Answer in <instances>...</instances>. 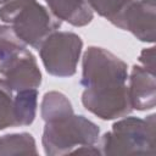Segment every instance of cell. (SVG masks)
Returning <instances> with one entry per match:
<instances>
[{
    "label": "cell",
    "instance_id": "cell-14",
    "mask_svg": "<svg viewBox=\"0 0 156 156\" xmlns=\"http://www.w3.org/2000/svg\"><path fill=\"white\" fill-rule=\"evenodd\" d=\"M12 89L5 79H0V130L15 127Z\"/></svg>",
    "mask_w": 156,
    "mask_h": 156
},
{
    "label": "cell",
    "instance_id": "cell-16",
    "mask_svg": "<svg viewBox=\"0 0 156 156\" xmlns=\"http://www.w3.org/2000/svg\"><path fill=\"white\" fill-rule=\"evenodd\" d=\"M139 61L143 63V67L155 72V48L151 46L149 49H144L139 56Z\"/></svg>",
    "mask_w": 156,
    "mask_h": 156
},
{
    "label": "cell",
    "instance_id": "cell-17",
    "mask_svg": "<svg viewBox=\"0 0 156 156\" xmlns=\"http://www.w3.org/2000/svg\"><path fill=\"white\" fill-rule=\"evenodd\" d=\"M5 1H6V0H0V5H1V4H4Z\"/></svg>",
    "mask_w": 156,
    "mask_h": 156
},
{
    "label": "cell",
    "instance_id": "cell-7",
    "mask_svg": "<svg viewBox=\"0 0 156 156\" xmlns=\"http://www.w3.org/2000/svg\"><path fill=\"white\" fill-rule=\"evenodd\" d=\"M0 73L13 91L37 89L41 83V73L37 60L27 48L1 66Z\"/></svg>",
    "mask_w": 156,
    "mask_h": 156
},
{
    "label": "cell",
    "instance_id": "cell-1",
    "mask_svg": "<svg viewBox=\"0 0 156 156\" xmlns=\"http://www.w3.org/2000/svg\"><path fill=\"white\" fill-rule=\"evenodd\" d=\"M127 63L106 49L89 46L83 56L80 84L84 107L101 119H115L130 113Z\"/></svg>",
    "mask_w": 156,
    "mask_h": 156
},
{
    "label": "cell",
    "instance_id": "cell-4",
    "mask_svg": "<svg viewBox=\"0 0 156 156\" xmlns=\"http://www.w3.org/2000/svg\"><path fill=\"white\" fill-rule=\"evenodd\" d=\"M155 115L146 118L126 117L112 126V130L99 139L102 155H155L156 121Z\"/></svg>",
    "mask_w": 156,
    "mask_h": 156
},
{
    "label": "cell",
    "instance_id": "cell-10",
    "mask_svg": "<svg viewBox=\"0 0 156 156\" xmlns=\"http://www.w3.org/2000/svg\"><path fill=\"white\" fill-rule=\"evenodd\" d=\"M37 105H38L37 89H23L16 91V95L13 96L15 127L32 124L35 118Z\"/></svg>",
    "mask_w": 156,
    "mask_h": 156
},
{
    "label": "cell",
    "instance_id": "cell-9",
    "mask_svg": "<svg viewBox=\"0 0 156 156\" xmlns=\"http://www.w3.org/2000/svg\"><path fill=\"white\" fill-rule=\"evenodd\" d=\"M45 2L55 17L76 27L87 26L94 17L87 0H45Z\"/></svg>",
    "mask_w": 156,
    "mask_h": 156
},
{
    "label": "cell",
    "instance_id": "cell-12",
    "mask_svg": "<svg viewBox=\"0 0 156 156\" xmlns=\"http://www.w3.org/2000/svg\"><path fill=\"white\" fill-rule=\"evenodd\" d=\"M40 112L43 119L46 122L49 119L67 115L69 112H73V107L71 101L67 99L66 95L58 91H49L44 95Z\"/></svg>",
    "mask_w": 156,
    "mask_h": 156
},
{
    "label": "cell",
    "instance_id": "cell-8",
    "mask_svg": "<svg viewBox=\"0 0 156 156\" xmlns=\"http://www.w3.org/2000/svg\"><path fill=\"white\" fill-rule=\"evenodd\" d=\"M128 94L132 108L139 111L154 108L156 104L155 72L143 66H134L129 77Z\"/></svg>",
    "mask_w": 156,
    "mask_h": 156
},
{
    "label": "cell",
    "instance_id": "cell-13",
    "mask_svg": "<svg viewBox=\"0 0 156 156\" xmlns=\"http://www.w3.org/2000/svg\"><path fill=\"white\" fill-rule=\"evenodd\" d=\"M26 48L27 44L17 37L9 24L0 26V67Z\"/></svg>",
    "mask_w": 156,
    "mask_h": 156
},
{
    "label": "cell",
    "instance_id": "cell-2",
    "mask_svg": "<svg viewBox=\"0 0 156 156\" xmlns=\"http://www.w3.org/2000/svg\"><path fill=\"white\" fill-rule=\"evenodd\" d=\"M99 127L80 115H67L45 122L43 147L46 155H99Z\"/></svg>",
    "mask_w": 156,
    "mask_h": 156
},
{
    "label": "cell",
    "instance_id": "cell-15",
    "mask_svg": "<svg viewBox=\"0 0 156 156\" xmlns=\"http://www.w3.org/2000/svg\"><path fill=\"white\" fill-rule=\"evenodd\" d=\"M133 0H87L91 10L108 20L111 23Z\"/></svg>",
    "mask_w": 156,
    "mask_h": 156
},
{
    "label": "cell",
    "instance_id": "cell-5",
    "mask_svg": "<svg viewBox=\"0 0 156 156\" xmlns=\"http://www.w3.org/2000/svg\"><path fill=\"white\" fill-rule=\"evenodd\" d=\"M83 41L72 32H54L40 45L39 54L48 73L55 77H71L77 71Z\"/></svg>",
    "mask_w": 156,
    "mask_h": 156
},
{
    "label": "cell",
    "instance_id": "cell-11",
    "mask_svg": "<svg viewBox=\"0 0 156 156\" xmlns=\"http://www.w3.org/2000/svg\"><path fill=\"white\" fill-rule=\"evenodd\" d=\"M0 155H38L35 140L29 133L0 136Z\"/></svg>",
    "mask_w": 156,
    "mask_h": 156
},
{
    "label": "cell",
    "instance_id": "cell-3",
    "mask_svg": "<svg viewBox=\"0 0 156 156\" xmlns=\"http://www.w3.org/2000/svg\"><path fill=\"white\" fill-rule=\"evenodd\" d=\"M0 20L7 23L21 40L37 50L61 27V21L37 0H6L0 7Z\"/></svg>",
    "mask_w": 156,
    "mask_h": 156
},
{
    "label": "cell",
    "instance_id": "cell-6",
    "mask_svg": "<svg viewBox=\"0 0 156 156\" xmlns=\"http://www.w3.org/2000/svg\"><path fill=\"white\" fill-rule=\"evenodd\" d=\"M155 0H133L112 22L116 27L130 32L139 40L155 41Z\"/></svg>",
    "mask_w": 156,
    "mask_h": 156
}]
</instances>
